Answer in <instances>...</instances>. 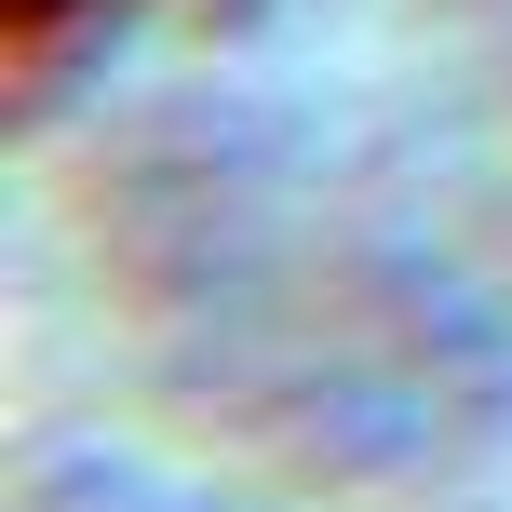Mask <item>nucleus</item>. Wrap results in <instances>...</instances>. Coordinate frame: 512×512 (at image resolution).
<instances>
[{
	"label": "nucleus",
	"instance_id": "f257e3e1",
	"mask_svg": "<svg viewBox=\"0 0 512 512\" xmlns=\"http://www.w3.org/2000/svg\"><path fill=\"white\" fill-rule=\"evenodd\" d=\"M108 512H189V499H108Z\"/></svg>",
	"mask_w": 512,
	"mask_h": 512
}]
</instances>
